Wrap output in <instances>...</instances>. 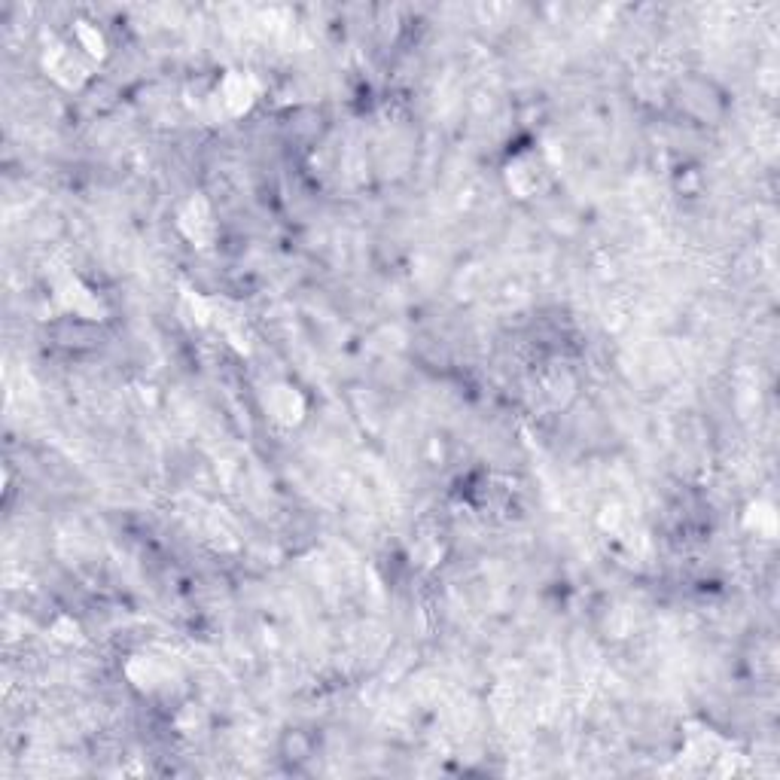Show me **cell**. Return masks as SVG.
<instances>
[{"label": "cell", "instance_id": "cell-1", "mask_svg": "<svg viewBox=\"0 0 780 780\" xmlns=\"http://www.w3.org/2000/svg\"><path fill=\"white\" fill-rule=\"evenodd\" d=\"M43 64L46 71L68 89H77L83 86V80L89 77V58L74 46V43H52L43 55Z\"/></svg>", "mask_w": 780, "mask_h": 780}, {"label": "cell", "instance_id": "cell-2", "mask_svg": "<svg viewBox=\"0 0 780 780\" xmlns=\"http://www.w3.org/2000/svg\"><path fill=\"white\" fill-rule=\"evenodd\" d=\"M256 101V83L244 74H226L214 92V107L223 116H241Z\"/></svg>", "mask_w": 780, "mask_h": 780}, {"label": "cell", "instance_id": "cell-3", "mask_svg": "<svg viewBox=\"0 0 780 780\" xmlns=\"http://www.w3.org/2000/svg\"><path fill=\"white\" fill-rule=\"evenodd\" d=\"M180 232L195 241L199 247H208L211 238H214V220H211V208L205 199H189L186 208L180 211Z\"/></svg>", "mask_w": 780, "mask_h": 780}, {"label": "cell", "instance_id": "cell-4", "mask_svg": "<svg viewBox=\"0 0 780 780\" xmlns=\"http://www.w3.org/2000/svg\"><path fill=\"white\" fill-rule=\"evenodd\" d=\"M506 180H509V189L518 192L522 199H531V195H537L543 189V180H546V171L540 165V159L534 156H518L509 171H506Z\"/></svg>", "mask_w": 780, "mask_h": 780}, {"label": "cell", "instance_id": "cell-5", "mask_svg": "<svg viewBox=\"0 0 780 780\" xmlns=\"http://www.w3.org/2000/svg\"><path fill=\"white\" fill-rule=\"evenodd\" d=\"M266 406H269L272 418L281 421V424H296L302 418V412H305V403L296 394V387H275L269 394V400H266Z\"/></svg>", "mask_w": 780, "mask_h": 780}, {"label": "cell", "instance_id": "cell-6", "mask_svg": "<svg viewBox=\"0 0 780 780\" xmlns=\"http://www.w3.org/2000/svg\"><path fill=\"white\" fill-rule=\"evenodd\" d=\"M74 46L89 58V61H98L107 55V43H104V34L98 31V25H89V22H80L74 28Z\"/></svg>", "mask_w": 780, "mask_h": 780}]
</instances>
